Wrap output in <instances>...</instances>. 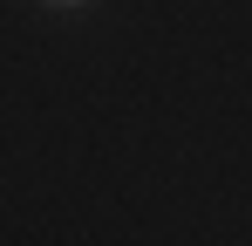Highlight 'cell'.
<instances>
[{
  "label": "cell",
  "instance_id": "obj_1",
  "mask_svg": "<svg viewBox=\"0 0 252 246\" xmlns=\"http://www.w3.org/2000/svg\"><path fill=\"white\" fill-rule=\"evenodd\" d=\"M41 7H55V14H75V7H89V0H41Z\"/></svg>",
  "mask_w": 252,
  "mask_h": 246
}]
</instances>
